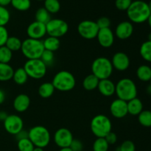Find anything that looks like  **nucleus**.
Segmentation results:
<instances>
[{"instance_id":"obj_1","label":"nucleus","mask_w":151,"mask_h":151,"mask_svg":"<svg viewBox=\"0 0 151 151\" xmlns=\"http://www.w3.org/2000/svg\"><path fill=\"white\" fill-rule=\"evenodd\" d=\"M126 12L130 22L135 24H142L147 22L151 14L148 3L142 0L133 1Z\"/></svg>"},{"instance_id":"obj_2","label":"nucleus","mask_w":151,"mask_h":151,"mask_svg":"<svg viewBox=\"0 0 151 151\" xmlns=\"http://www.w3.org/2000/svg\"><path fill=\"white\" fill-rule=\"evenodd\" d=\"M137 85L130 78H122L116 83L115 94L118 99L128 102L137 97Z\"/></svg>"},{"instance_id":"obj_3","label":"nucleus","mask_w":151,"mask_h":151,"mask_svg":"<svg viewBox=\"0 0 151 151\" xmlns=\"http://www.w3.org/2000/svg\"><path fill=\"white\" fill-rule=\"evenodd\" d=\"M52 83L54 86L55 89L66 92L72 91L75 88L76 85V80L70 72L61 70L55 75Z\"/></svg>"},{"instance_id":"obj_4","label":"nucleus","mask_w":151,"mask_h":151,"mask_svg":"<svg viewBox=\"0 0 151 151\" xmlns=\"http://www.w3.org/2000/svg\"><path fill=\"white\" fill-rule=\"evenodd\" d=\"M92 134L97 138H105L111 131L112 123L109 117L104 114H98L92 118L90 123Z\"/></svg>"},{"instance_id":"obj_5","label":"nucleus","mask_w":151,"mask_h":151,"mask_svg":"<svg viewBox=\"0 0 151 151\" xmlns=\"http://www.w3.org/2000/svg\"><path fill=\"white\" fill-rule=\"evenodd\" d=\"M91 72L99 80L109 79L113 73L114 68L111 61L106 57H99L91 63Z\"/></svg>"},{"instance_id":"obj_6","label":"nucleus","mask_w":151,"mask_h":151,"mask_svg":"<svg viewBox=\"0 0 151 151\" xmlns=\"http://www.w3.org/2000/svg\"><path fill=\"white\" fill-rule=\"evenodd\" d=\"M28 138L35 147L45 148L51 140V135L47 128L42 125H36L28 131Z\"/></svg>"},{"instance_id":"obj_7","label":"nucleus","mask_w":151,"mask_h":151,"mask_svg":"<svg viewBox=\"0 0 151 151\" xmlns=\"http://www.w3.org/2000/svg\"><path fill=\"white\" fill-rule=\"evenodd\" d=\"M21 51L27 60L40 59L44 51V47L41 40L28 38L22 41Z\"/></svg>"},{"instance_id":"obj_8","label":"nucleus","mask_w":151,"mask_h":151,"mask_svg":"<svg viewBox=\"0 0 151 151\" xmlns=\"http://www.w3.org/2000/svg\"><path fill=\"white\" fill-rule=\"evenodd\" d=\"M23 68L28 77L35 80H40L44 78L47 71V66L41 59L27 60Z\"/></svg>"},{"instance_id":"obj_9","label":"nucleus","mask_w":151,"mask_h":151,"mask_svg":"<svg viewBox=\"0 0 151 151\" xmlns=\"http://www.w3.org/2000/svg\"><path fill=\"white\" fill-rule=\"evenodd\" d=\"M46 29L48 36L59 38L67 33L69 31V24L63 19H51L46 24Z\"/></svg>"},{"instance_id":"obj_10","label":"nucleus","mask_w":151,"mask_h":151,"mask_svg":"<svg viewBox=\"0 0 151 151\" xmlns=\"http://www.w3.org/2000/svg\"><path fill=\"white\" fill-rule=\"evenodd\" d=\"M99 29H100L96 22L91 20L82 21L78 26V34L82 38L87 40H91L97 38Z\"/></svg>"},{"instance_id":"obj_11","label":"nucleus","mask_w":151,"mask_h":151,"mask_svg":"<svg viewBox=\"0 0 151 151\" xmlns=\"http://www.w3.org/2000/svg\"><path fill=\"white\" fill-rule=\"evenodd\" d=\"M3 123L5 131L11 135L16 136L24 128L23 119L16 114L8 115Z\"/></svg>"},{"instance_id":"obj_12","label":"nucleus","mask_w":151,"mask_h":151,"mask_svg":"<svg viewBox=\"0 0 151 151\" xmlns=\"http://www.w3.org/2000/svg\"><path fill=\"white\" fill-rule=\"evenodd\" d=\"M54 142L60 148L69 147L71 143L73 141V135L69 129L61 128L55 131L53 137Z\"/></svg>"},{"instance_id":"obj_13","label":"nucleus","mask_w":151,"mask_h":151,"mask_svg":"<svg viewBox=\"0 0 151 151\" xmlns=\"http://www.w3.org/2000/svg\"><path fill=\"white\" fill-rule=\"evenodd\" d=\"M111 63L114 69L118 72H125L129 68L131 61L126 53L123 52H117L111 58Z\"/></svg>"},{"instance_id":"obj_14","label":"nucleus","mask_w":151,"mask_h":151,"mask_svg":"<svg viewBox=\"0 0 151 151\" xmlns=\"http://www.w3.org/2000/svg\"><path fill=\"white\" fill-rule=\"evenodd\" d=\"M27 35L28 38L32 39L41 40L47 35L46 24L35 21L28 25L27 28Z\"/></svg>"},{"instance_id":"obj_15","label":"nucleus","mask_w":151,"mask_h":151,"mask_svg":"<svg viewBox=\"0 0 151 151\" xmlns=\"http://www.w3.org/2000/svg\"><path fill=\"white\" fill-rule=\"evenodd\" d=\"M110 112L112 116L116 119L125 117L128 114L127 102L118 98L113 100L110 105Z\"/></svg>"},{"instance_id":"obj_16","label":"nucleus","mask_w":151,"mask_h":151,"mask_svg":"<svg viewBox=\"0 0 151 151\" xmlns=\"http://www.w3.org/2000/svg\"><path fill=\"white\" fill-rule=\"evenodd\" d=\"M114 33L111 28L100 29L97 38L99 44L103 48H110L114 43Z\"/></svg>"},{"instance_id":"obj_17","label":"nucleus","mask_w":151,"mask_h":151,"mask_svg":"<svg viewBox=\"0 0 151 151\" xmlns=\"http://www.w3.org/2000/svg\"><path fill=\"white\" fill-rule=\"evenodd\" d=\"M134 33V25L130 21H123L117 24L115 29L114 35L119 39L126 40Z\"/></svg>"},{"instance_id":"obj_18","label":"nucleus","mask_w":151,"mask_h":151,"mask_svg":"<svg viewBox=\"0 0 151 151\" xmlns=\"http://www.w3.org/2000/svg\"><path fill=\"white\" fill-rule=\"evenodd\" d=\"M13 106L16 111L23 113L29 109L30 106V98L26 94H19L15 97Z\"/></svg>"},{"instance_id":"obj_19","label":"nucleus","mask_w":151,"mask_h":151,"mask_svg":"<svg viewBox=\"0 0 151 151\" xmlns=\"http://www.w3.org/2000/svg\"><path fill=\"white\" fill-rule=\"evenodd\" d=\"M116 84L109 78V79L100 80L99 81L98 89L99 92L104 97H111L115 94Z\"/></svg>"},{"instance_id":"obj_20","label":"nucleus","mask_w":151,"mask_h":151,"mask_svg":"<svg viewBox=\"0 0 151 151\" xmlns=\"http://www.w3.org/2000/svg\"><path fill=\"white\" fill-rule=\"evenodd\" d=\"M127 106L128 114L132 116H138L143 111L142 102L137 97L127 102Z\"/></svg>"},{"instance_id":"obj_21","label":"nucleus","mask_w":151,"mask_h":151,"mask_svg":"<svg viewBox=\"0 0 151 151\" xmlns=\"http://www.w3.org/2000/svg\"><path fill=\"white\" fill-rule=\"evenodd\" d=\"M14 69L9 63H0V82H6L13 78Z\"/></svg>"},{"instance_id":"obj_22","label":"nucleus","mask_w":151,"mask_h":151,"mask_svg":"<svg viewBox=\"0 0 151 151\" xmlns=\"http://www.w3.org/2000/svg\"><path fill=\"white\" fill-rule=\"evenodd\" d=\"M44 50L51 51L52 52L57 51L60 46L59 38L52 36H47L44 41H42Z\"/></svg>"},{"instance_id":"obj_23","label":"nucleus","mask_w":151,"mask_h":151,"mask_svg":"<svg viewBox=\"0 0 151 151\" xmlns=\"http://www.w3.org/2000/svg\"><path fill=\"white\" fill-rule=\"evenodd\" d=\"M55 90V89L52 82H45L40 85L38 92L42 98H49L54 94Z\"/></svg>"},{"instance_id":"obj_24","label":"nucleus","mask_w":151,"mask_h":151,"mask_svg":"<svg viewBox=\"0 0 151 151\" xmlns=\"http://www.w3.org/2000/svg\"><path fill=\"white\" fill-rule=\"evenodd\" d=\"M100 80L93 74L87 75L83 81V87L86 91H93L97 88Z\"/></svg>"},{"instance_id":"obj_25","label":"nucleus","mask_w":151,"mask_h":151,"mask_svg":"<svg viewBox=\"0 0 151 151\" xmlns=\"http://www.w3.org/2000/svg\"><path fill=\"white\" fill-rule=\"evenodd\" d=\"M137 76L142 82H148L151 79V67L147 65H141L137 70Z\"/></svg>"},{"instance_id":"obj_26","label":"nucleus","mask_w":151,"mask_h":151,"mask_svg":"<svg viewBox=\"0 0 151 151\" xmlns=\"http://www.w3.org/2000/svg\"><path fill=\"white\" fill-rule=\"evenodd\" d=\"M28 78L29 77H28L27 72H25L24 69L23 67H20L14 70L12 79L18 85H24L27 82Z\"/></svg>"},{"instance_id":"obj_27","label":"nucleus","mask_w":151,"mask_h":151,"mask_svg":"<svg viewBox=\"0 0 151 151\" xmlns=\"http://www.w3.org/2000/svg\"><path fill=\"white\" fill-rule=\"evenodd\" d=\"M139 53L143 60L151 63V41H146L142 44Z\"/></svg>"},{"instance_id":"obj_28","label":"nucleus","mask_w":151,"mask_h":151,"mask_svg":"<svg viewBox=\"0 0 151 151\" xmlns=\"http://www.w3.org/2000/svg\"><path fill=\"white\" fill-rule=\"evenodd\" d=\"M22 41L20 38L16 36H9L5 46L12 52H16L21 50Z\"/></svg>"},{"instance_id":"obj_29","label":"nucleus","mask_w":151,"mask_h":151,"mask_svg":"<svg viewBox=\"0 0 151 151\" xmlns=\"http://www.w3.org/2000/svg\"><path fill=\"white\" fill-rule=\"evenodd\" d=\"M51 20V14L44 7L38 9L35 13V21L47 24Z\"/></svg>"},{"instance_id":"obj_30","label":"nucleus","mask_w":151,"mask_h":151,"mask_svg":"<svg viewBox=\"0 0 151 151\" xmlns=\"http://www.w3.org/2000/svg\"><path fill=\"white\" fill-rule=\"evenodd\" d=\"M44 7L50 14H55L60 10V4L58 0H44Z\"/></svg>"},{"instance_id":"obj_31","label":"nucleus","mask_w":151,"mask_h":151,"mask_svg":"<svg viewBox=\"0 0 151 151\" xmlns=\"http://www.w3.org/2000/svg\"><path fill=\"white\" fill-rule=\"evenodd\" d=\"M138 121L142 126L146 128L151 127V111L143 110L138 115Z\"/></svg>"},{"instance_id":"obj_32","label":"nucleus","mask_w":151,"mask_h":151,"mask_svg":"<svg viewBox=\"0 0 151 151\" xmlns=\"http://www.w3.org/2000/svg\"><path fill=\"white\" fill-rule=\"evenodd\" d=\"M11 5L19 11H27L31 7L30 0H12Z\"/></svg>"},{"instance_id":"obj_33","label":"nucleus","mask_w":151,"mask_h":151,"mask_svg":"<svg viewBox=\"0 0 151 151\" xmlns=\"http://www.w3.org/2000/svg\"><path fill=\"white\" fill-rule=\"evenodd\" d=\"M13 58V52L6 46L0 47V63H9Z\"/></svg>"},{"instance_id":"obj_34","label":"nucleus","mask_w":151,"mask_h":151,"mask_svg":"<svg viewBox=\"0 0 151 151\" xmlns=\"http://www.w3.org/2000/svg\"><path fill=\"white\" fill-rule=\"evenodd\" d=\"M109 145L105 138H97L93 143V151H109Z\"/></svg>"},{"instance_id":"obj_35","label":"nucleus","mask_w":151,"mask_h":151,"mask_svg":"<svg viewBox=\"0 0 151 151\" xmlns=\"http://www.w3.org/2000/svg\"><path fill=\"white\" fill-rule=\"evenodd\" d=\"M17 147L19 151H32L35 146L29 138H26L18 140Z\"/></svg>"},{"instance_id":"obj_36","label":"nucleus","mask_w":151,"mask_h":151,"mask_svg":"<svg viewBox=\"0 0 151 151\" xmlns=\"http://www.w3.org/2000/svg\"><path fill=\"white\" fill-rule=\"evenodd\" d=\"M10 13L5 7L0 6V27H5L10 22Z\"/></svg>"},{"instance_id":"obj_37","label":"nucleus","mask_w":151,"mask_h":151,"mask_svg":"<svg viewBox=\"0 0 151 151\" xmlns=\"http://www.w3.org/2000/svg\"><path fill=\"white\" fill-rule=\"evenodd\" d=\"M41 59L43 62H44V64L47 66H51L53 64L55 60V55L54 52L51 51H48V50H45L43 52L42 55L41 56Z\"/></svg>"},{"instance_id":"obj_38","label":"nucleus","mask_w":151,"mask_h":151,"mask_svg":"<svg viewBox=\"0 0 151 151\" xmlns=\"http://www.w3.org/2000/svg\"><path fill=\"white\" fill-rule=\"evenodd\" d=\"M133 0H116L115 6L116 8L121 11H127L131 6Z\"/></svg>"},{"instance_id":"obj_39","label":"nucleus","mask_w":151,"mask_h":151,"mask_svg":"<svg viewBox=\"0 0 151 151\" xmlns=\"http://www.w3.org/2000/svg\"><path fill=\"white\" fill-rule=\"evenodd\" d=\"M119 151H136L135 144L131 140H125L119 146Z\"/></svg>"},{"instance_id":"obj_40","label":"nucleus","mask_w":151,"mask_h":151,"mask_svg":"<svg viewBox=\"0 0 151 151\" xmlns=\"http://www.w3.org/2000/svg\"><path fill=\"white\" fill-rule=\"evenodd\" d=\"M96 23H97L99 29H105V28H110L111 22L109 18L106 17V16H103V17L99 18Z\"/></svg>"},{"instance_id":"obj_41","label":"nucleus","mask_w":151,"mask_h":151,"mask_svg":"<svg viewBox=\"0 0 151 151\" xmlns=\"http://www.w3.org/2000/svg\"><path fill=\"white\" fill-rule=\"evenodd\" d=\"M9 38V33L5 27H0V47L5 46Z\"/></svg>"},{"instance_id":"obj_42","label":"nucleus","mask_w":151,"mask_h":151,"mask_svg":"<svg viewBox=\"0 0 151 151\" xmlns=\"http://www.w3.org/2000/svg\"><path fill=\"white\" fill-rule=\"evenodd\" d=\"M69 147L72 151H82L83 149V145L81 140L74 139Z\"/></svg>"},{"instance_id":"obj_43","label":"nucleus","mask_w":151,"mask_h":151,"mask_svg":"<svg viewBox=\"0 0 151 151\" xmlns=\"http://www.w3.org/2000/svg\"><path fill=\"white\" fill-rule=\"evenodd\" d=\"M105 139L107 141V142L109 143V145H114L116 142V141H117V136H116L115 133L111 131L105 137Z\"/></svg>"},{"instance_id":"obj_44","label":"nucleus","mask_w":151,"mask_h":151,"mask_svg":"<svg viewBox=\"0 0 151 151\" xmlns=\"http://www.w3.org/2000/svg\"><path fill=\"white\" fill-rule=\"evenodd\" d=\"M16 139H17V140H20V139H23L28 138V131L22 129V131H19V132L16 134Z\"/></svg>"},{"instance_id":"obj_45","label":"nucleus","mask_w":151,"mask_h":151,"mask_svg":"<svg viewBox=\"0 0 151 151\" xmlns=\"http://www.w3.org/2000/svg\"><path fill=\"white\" fill-rule=\"evenodd\" d=\"M5 93H4V91L3 90L0 89V105L4 103V100H5Z\"/></svg>"},{"instance_id":"obj_46","label":"nucleus","mask_w":151,"mask_h":151,"mask_svg":"<svg viewBox=\"0 0 151 151\" xmlns=\"http://www.w3.org/2000/svg\"><path fill=\"white\" fill-rule=\"evenodd\" d=\"M12 0H0V6L2 7H7V5L11 4Z\"/></svg>"},{"instance_id":"obj_47","label":"nucleus","mask_w":151,"mask_h":151,"mask_svg":"<svg viewBox=\"0 0 151 151\" xmlns=\"http://www.w3.org/2000/svg\"><path fill=\"white\" fill-rule=\"evenodd\" d=\"M7 116H8V114L4 111H0V121L4 122V119L7 118Z\"/></svg>"},{"instance_id":"obj_48","label":"nucleus","mask_w":151,"mask_h":151,"mask_svg":"<svg viewBox=\"0 0 151 151\" xmlns=\"http://www.w3.org/2000/svg\"><path fill=\"white\" fill-rule=\"evenodd\" d=\"M58 151H72L70 147H63V148H60Z\"/></svg>"},{"instance_id":"obj_49","label":"nucleus","mask_w":151,"mask_h":151,"mask_svg":"<svg viewBox=\"0 0 151 151\" xmlns=\"http://www.w3.org/2000/svg\"><path fill=\"white\" fill-rule=\"evenodd\" d=\"M32 151H44V148H41V147H35Z\"/></svg>"},{"instance_id":"obj_50","label":"nucleus","mask_w":151,"mask_h":151,"mask_svg":"<svg viewBox=\"0 0 151 151\" xmlns=\"http://www.w3.org/2000/svg\"><path fill=\"white\" fill-rule=\"evenodd\" d=\"M147 23H148V25L149 26H150V27L151 28V14H150V16H149V18H148V19H147Z\"/></svg>"},{"instance_id":"obj_51","label":"nucleus","mask_w":151,"mask_h":151,"mask_svg":"<svg viewBox=\"0 0 151 151\" xmlns=\"http://www.w3.org/2000/svg\"><path fill=\"white\" fill-rule=\"evenodd\" d=\"M147 92L151 94V86H150L148 87V88H147Z\"/></svg>"},{"instance_id":"obj_52","label":"nucleus","mask_w":151,"mask_h":151,"mask_svg":"<svg viewBox=\"0 0 151 151\" xmlns=\"http://www.w3.org/2000/svg\"><path fill=\"white\" fill-rule=\"evenodd\" d=\"M148 6H149V8H150V13H151V0H150V2L148 3Z\"/></svg>"},{"instance_id":"obj_53","label":"nucleus","mask_w":151,"mask_h":151,"mask_svg":"<svg viewBox=\"0 0 151 151\" xmlns=\"http://www.w3.org/2000/svg\"><path fill=\"white\" fill-rule=\"evenodd\" d=\"M148 41H151V32L148 35Z\"/></svg>"},{"instance_id":"obj_54","label":"nucleus","mask_w":151,"mask_h":151,"mask_svg":"<svg viewBox=\"0 0 151 151\" xmlns=\"http://www.w3.org/2000/svg\"><path fill=\"white\" fill-rule=\"evenodd\" d=\"M36 1H44V0H36Z\"/></svg>"},{"instance_id":"obj_55","label":"nucleus","mask_w":151,"mask_h":151,"mask_svg":"<svg viewBox=\"0 0 151 151\" xmlns=\"http://www.w3.org/2000/svg\"><path fill=\"white\" fill-rule=\"evenodd\" d=\"M150 86H151V79H150Z\"/></svg>"},{"instance_id":"obj_56","label":"nucleus","mask_w":151,"mask_h":151,"mask_svg":"<svg viewBox=\"0 0 151 151\" xmlns=\"http://www.w3.org/2000/svg\"><path fill=\"white\" fill-rule=\"evenodd\" d=\"M114 151H119L118 150H114Z\"/></svg>"}]
</instances>
